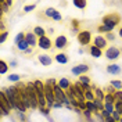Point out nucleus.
Listing matches in <instances>:
<instances>
[{"mask_svg":"<svg viewBox=\"0 0 122 122\" xmlns=\"http://www.w3.org/2000/svg\"><path fill=\"white\" fill-rule=\"evenodd\" d=\"M104 92H106V94H114V93H115L117 90H115L114 87H112V86L110 85V86H107V87H106V90H104Z\"/></svg>","mask_w":122,"mask_h":122,"instance_id":"nucleus-40","label":"nucleus"},{"mask_svg":"<svg viewBox=\"0 0 122 122\" xmlns=\"http://www.w3.org/2000/svg\"><path fill=\"white\" fill-rule=\"evenodd\" d=\"M76 38H78V42H79V45L85 47V46H89L93 42V36H92V32L87 29H83L81 30L78 35H76Z\"/></svg>","mask_w":122,"mask_h":122,"instance_id":"nucleus-5","label":"nucleus"},{"mask_svg":"<svg viewBox=\"0 0 122 122\" xmlns=\"http://www.w3.org/2000/svg\"><path fill=\"white\" fill-rule=\"evenodd\" d=\"M94 106L97 108V111L101 112V111H104V101H99V100H94Z\"/></svg>","mask_w":122,"mask_h":122,"instance_id":"nucleus-30","label":"nucleus"},{"mask_svg":"<svg viewBox=\"0 0 122 122\" xmlns=\"http://www.w3.org/2000/svg\"><path fill=\"white\" fill-rule=\"evenodd\" d=\"M94 96H96V100H99V101H104V97H106V92L103 90V89H100V87H96L94 89Z\"/></svg>","mask_w":122,"mask_h":122,"instance_id":"nucleus-18","label":"nucleus"},{"mask_svg":"<svg viewBox=\"0 0 122 122\" xmlns=\"http://www.w3.org/2000/svg\"><path fill=\"white\" fill-rule=\"evenodd\" d=\"M107 40L106 36H103V35H97V36H94L93 38V46H96V47H99V49H101V50H104L106 49L107 50Z\"/></svg>","mask_w":122,"mask_h":122,"instance_id":"nucleus-10","label":"nucleus"},{"mask_svg":"<svg viewBox=\"0 0 122 122\" xmlns=\"http://www.w3.org/2000/svg\"><path fill=\"white\" fill-rule=\"evenodd\" d=\"M0 29H1V33H3V32H7V30H6V26H4V22H3V21H0Z\"/></svg>","mask_w":122,"mask_h":122,"instance_id":"nucleus-48","label":"nucleus"},{"mask_svg":"<svg viewBox=\"0 0 122 122\" xmlns=\"http://www.w3.org/2000/svg\"><path fill=\"white\" fill-rule=\"evenodd\" d=\"M110 85H111L117 92L122 90V81H119V79H112V81H110Z\"/></svg>","mask_w":122,"mask_h":122,"instance_id":"nucleus-21","label":"nucleus"},{"mask_svg":"<svg viewBox=\"0 0 122 122\" xmlns=\"http://www.w3.org/2000/svg\"><path fill=\"white\" fill-rule=\"evenodd\" d=\"M104 110H106V111H108L110 114L112 115V112L115 111V107H114V104H110V103H104Z\"/></svg>","mask_w":122,"mask_h":122,"instance_id":"nucleus-31","label":"nucleus"},{"mask_svg":"<svg viewBox=\"0 0 122 122\" xmlns=\"http://www.w3.org/2000/svg\"><path fill=\"white\" fill-rule=\"evenodd\" d=\"M107 60L110 61H115L119 58V56H121V50L118 49V47H115V46H110V47H107L106 53H104Z\"/></svg>","mask_w":122,"mask_h":122,"instance_id":"nucleus-6","label":"nucleus"},{"mask_svg":"<svg viewBox=\"0 0 122 122\" xmlns=\"http://www.w3.org/2000/svg\"><path fill=\"white\" fill-rule=\"evenodd\" d=\"M118 35H119V38L122 39V26L119 28V30H118Z\"/></svg>","mask_w":122,"mask_h":122,"instance_id":"nucleus-50","label":"nucleus"},{"mask_svg":"<svg viewBox=\"0 0 122 122\" xmlns=\"http://www.w3.org/2000/svg\"><path fill=\"white\" fill-rule=\"evenodd\" d=\"M104 103L115 104V97H114V94H106V97H104Z\"/></svg>","mask_w":122,"mask_h":122,"instance_id":"nucleus-33","label":"nucleus"},{"mask_svg":"<svg viewBox=\"0 0 122 122\" xmlns=\"http://www.w3.org/2000/svg\"><path fill=\"white\" fill-rule=\"evenodd\" d=\"M89 53H90V56L93 58H100V57L104 54L101 49H99V47H96V46H93V45L89 46Z\"/></svg>","mask_w":122,"mask_h":122,"instance_id":"nucleus-15","label":"nucleus"},{"mask_svg":"<svg viewBox=\"0 0 122 122\" xmlns=\"http://www.w3.org/2000/svg\"><path fill=\"white\" fill-rule=\"evenodd\" d=\"M54 47L57 49V50H64L67 46H68V38L65 36V35H58L57 38L54 39Z\"/></svg>","mask_w":122,"mask_h":122,"instance_id":"nucleus-8","label":"nucleus"},{"mask_svg":"<svg viewBox=\"0 0 122 122\" xmlns=\"http://www.w3.org/2000/svg\"><path fill=\"white\" fill-rule=\"evenodd\" d=\"M8 36V32H3L1 35H0V43H4L6 42V39Z\"/></svg>","mask_w":122,"mask_h":122,"instance_id":"nucleus-42","label":"nucleus"},{"mask_svg":"<svg viewBox=\"0 0 122 122\" xmlns=\"http://www.w3.org/2000/svg\"><path fill=\"white\" fill-rule=\"evenodd\" d=\"M8 65H10L11 68H15V67H17V61H15V60L10 61V62H8Z\"/></svg>","mask_w":122,"mask_h":122,"instance_id":"nucleus-49","label":"nucleus"},{"mask_svg":"<svg viewBox=\"0 0 122 122\" xmlns=\"http://www.w3.org/2000/svg\"><path fill=\"white\" fill-rule=\"evenodd\" d=\"M38 60L43 67H49V65H51V62H53V58H51L49 54H39Z\"/></svg>","mask_w":122,"mask_h":122,"instance_id":"nucleus-12","label":"nucleus"},{"mask_svg":"<svg viewBox=\"0 0 122 122\" xmlns=\"http://www.w3.org/2000/svg\"><path fill=\"white\" fill-rule=\"evenodd\" d=\"M106 69H107V72L111 74V75H119L122 72L121 65H118V64H110V65H107Z\"/></svg>","mask_w":122,"mask_h":122,"instance_id":"nucleus-13","label":"nucleus"},{"mask_svg":"<svg viewBox=\"0 0 122 122\" xmlns=\"http://www.w3.org/2000/svg\"><path fill=\"white\" fill-rule=\"evenodd\" d=\"M26 92H28V96L30 99V104H32V110H36L39 108V97H38V92L35 87L33 82H26Z\"/></svg>","mask_w":122,"mask_h":122,"instance_id":"nucleus-3","label":"nucleus"},{"mask_svg":"<svg viewBox=\"0 0 122 122\" xmlns=\"http://www.w3.org/2000/svg\"><path fill=\"white\" fill-rule=\"evenodd\" d=\"M94 115H96V118L99 119V122H106V118L103 117V114H101V112H96Z\"/></svg>","mask_w":122,"mask_h":122,"instance_id":"nucleus-43","label":"nucleus"},{"mask_svg":"<svg viewBox=\"0 0 122 122\" xmlns=\"http://www.w3.org/2000/svg\"><path fill=\"white\" fill-rule=\"evenodd\" d=\"M25 35H26V33H24V32H18V33H17V36H15V39H14L15 46L20 45L21 42H24V40H25Z\"/></svg>","mask_w":122,"mask_h":122,"instance_id":"nucleus-24","label":"nucleus"},{"mask_svg":"<svg viewBox=\"0 0 122 122\" xmlns=\"http://www.w3.org/2000/svg\"><path fill=\"white\" fill-rule=\"evenodd\" d=\"M25 53H26V54H30V53H32V47H29V49H28V50H26Z\"/></svg>","mask_w":122,"mask_h":122,"instance_id":"nucleus-51","label":"nucleus"},{"mask_svg":"<svg viewBox=\"0 0 122 122\" xmlns=\"http://www.w3.org/2000/svg\"><path fill=\"white\" fill-rule=\"evenodd\" d=\"M32 32H33L38 38H43V36H46V30H45V28H42V26H35Z\"/></svg>","mask_w":122,"mask_h":122,"instance_id":"nucleus-20","label":"nucleus"},{"mask_svg":"<svg viewBox=\"0 0 122 122\" xmlns=\"http://www.w3.org/2000/svg\"><path fill=\"white\" fill-rule=\"evenodd\" d=\"M33 83H35V87H36V92H38V97H45V83L42 82V81H33Z\"/></svg>","mask_w":122,"mask_h":122,"instance_id":"nucleus-14","label":"nucleus"},{"mask_svg":"<svg viewBox=\"0 0 122 122\" xmlns=\"http://www.w3.org/2000/svg\"><path fill=\"white\" fill-rule=\"evenodd\" d=\"M53 108H54V110H60V108H62V104L58 103V101H56V103L53 104Z\"/></svg>","mask_w":122,"mask_h":122,"instance_id":"nucleus-47","label":"nucleus"},{"mask_svg":"<svg viewBox=\"0 0 122 122\" xmlns=\"http://www.w3.org/2000/svg\"><path fill=\"white\" fill-rule=\"evenodd\" d=\"M1 90L6 93V96H7L8 101H10V104L13 106V110H15L17 112H26L28 110H26V107L24 106L22 103V99H21V93L20 90L15 87V86H10V87H3Z\"/></svg>","mask_w":122,"mask_h":122,"instance_id":"nucleus-1","label":"nucleus"},{"mask_svg":"<svg viewBox=\"0 0 122 122\" xmlns=\"http://www.w3.org/2000/svg\"><path fill=\"white\" fill-rule=\"evenodd\" d=\"M79 82L82 85H92V81H90V78L89 76H86V75H82V76H79Z\"/></svg>","mask_w":122,"mask_h":122,"instance_id":"nucleus-29","label":"nucleus"},{"mask_svg":"<svg viewBox=\"0 0 122 122\" xmlns=\"http://www.w3.org/2000/svg\"><path fill=\"white\" fill-rule=\"evenodd\" d=\"M56 13H57V10H56V8H53V7H49V8H46L45 15H46V17H49V18H53Z\"/></svg>","mask_w":122,"mask_h":122,"instance_id":"nucleus-27","label":"nucleus"},{"mask_svg":"<svg viewBox=\"0 0 122 122\" xmlns=\"http://www.w3.org/2000/svg\"><path fill=\"white\" fill-rule=\"evenodd\" d=\"M17 49H18L20 51H24V53H25V51H26V50L29 49V45H28V43H26V42L24 40V42H21L20 45H17Z\"/></svg>","mask_w":122,"mask_h":122,"instance_id":"nucleus-26","label":"nucleus"},{"mask_svg":"<svg viewBox=\"0 0 122 122\" xmlns=\"http://www.w3.org/2000/svg\"><path fill=\"white\" fill-rule=\"evenodd\" d=\"M17 115H18V119H20L21 122L26 121V118H25V114H24V112H17Z\"/></svg>","mask_w":122,"mask_h":122,"instance_id":"nucleus-45","label":"nucleus"},{"mask_svg":"<svg viewBox=\"0 0 122 122\" xmlns=\"http://www.w3.org/2000/svg\"><path fill=\"white\" fill-rule=\"evenodd\" d=\"M54 61H56V62H58V64H62V65H64V64H67V62L69 61V58H68V56H67L65 53L60 51V53H57L56 56H54Z\"/></svg>","mask_w":122,"mask_h":122,"instance_id":"nucleus-17","label":"nucleus"},{"mask_svg":"<svg viewBox=\"0 0 122 122\" xmlns=\"http://www.w3.org/2000/svg\"><path fill=\"white\" fill-rule=\"evenodd\" d=\"M114 107H115V111H117V112L122 114V103H119V101H115Z\"/></svg>","mask_w":122,"mask_h":122,"instance_id":"nucleus-38","label":"nucleus"},{"mask_svg":"<svg viewBox=\"0 0 122 122\" xmlns=\"http://www.w3.org/2000/svg\"><path fill=\"white\" fill-rule=\"evenodd\" d=\"M8 68H10V65H8L7 62L4 60H0V74H1V75H6Z\"/></svg>","mask_w":122,"mask_h":122,"instance_id":"nucleus-22","label":"nucleus"},{"mask_svg":"<svg viewBox=\"0 0 122 122\" xmlns=\"http://www.w3.org/2000/svg\"><path fill=\"white\" fill-rule=\"evenodd\" d=\"M25 42L29 45V47H36L38 46V42H39V38L33 33V32H26V35H25Z\"/></svg>","mask_w":122,"mask_h":122,"instance_id":"nucleus-11","label":"nucleus"},{"mask_svg":"<svg viewBox=\"0 0 122 122\" xmlns=\"http://www.w3.org/2000/svg\"><path fill=\"white\" fill-rule=\"evenodd\" d=\"M36 8V3H33V4H28V6H25L24 7V11L25 13H30V11H33Z\"/></svg>","mask_w":122,"mask_h":122,"instance_id":"nucleus-35","label":"nucleus"},{"mask_svg":"<svg viewBox=\"0 0 122 122\" xmlns=\"http://www.w3.org/2000/svg\"><path fill=\"white\" fill-rule=\"evenodd\" d=\"M45 85L50 86V87H54V86H57V85H58V81H56L54 78H50V79H47V81L45 82Z\"/></svg>","mask_w":122,"mask_h":122,"instance_id":"nucleus-32","label":"nucleus"},{"mask_svg":"<svg viewBox=\"0 0 122 122\" xmlns=\"http://www.w3.org/2000/svg\"><path fill=\"white\" fill-rule=\"evenodd\" d=\"M38 110H39V112H40L42 115H49V114H50V110H51V108L46 107V108H38Z\"/></svg>","mask_w":122,"mask_h":122,"instance_id":"nucleus-39","label":"nucleus"},{"mask_svg":"<svg viewBox=\"0 0 122 122\" xmlns=\"http://www.w3.org/2000/svg\"><path fill=\"white\" fill-rule=\"evenodd\" d=\"M11 111H13V106L10 104L6 93L3 90H0V112H1L3 117H6V115H10Z\"/></svg>","mask_w":122,"mask_h":122,"instance_id":"nucleus-4","label":"nucleus"},{"mask_svg":"<svg viewBox=\"0 0 122 122\" xmlns=\"http://www.w3.org/2000/svg\"><path fill=\"white\" fill-rule=\"evenodd\" d=\"M86 110H87V111H90L92 114L99 112V111H97V108H96V106H94V101H86Z\"/></svg>","mask_w":122,"mask_h":122,"instance_id":"nucleus-23","label":"nucleus"},{"mask_svg":"<svg viewBox=\"0 0 122 122\" xmlns=\"http://www.w3.org/2000/svg\"><path fill=\"white\" fill-rule=\"evenodd\" d=\"M85 100H86V101H94V100H96L94 92H86V93H85Z\"/></svg>","mask_w":122,"mask_h":122,"instance_id":"nucleus-28","label":"nucleus"},{"mask_svg":"<svg viewBox=\"0 0 122 122\" xmlns=\"http://www.w3.org/2000/svg\"><path fill=\"white\" fill-rule=\"evenodd\" d=\"M87 71H89V65L87 64H78V65L71 68V74L75 76H82V75H86Z\"/></svg>","mask_w":122,"mask_h":122,"instance_id":"nucleus-7","label":"nucleus"},{"mask_svg":"<svg viewBox=\"0 0 122 122\" xmlns=\"http://www.w3.org/2000/svg\"><path fill=\"white\" fill-rule=\"evenodd\" d=\"M111 117L114 118V121H115V122H121V119H122V115L119 114V112H117V111H114Z\"/></svg>","mask_w":122,"mask_h":122,"instance_id":"nucleus-37","label":"nucleus"},{"mask_svg":"<svg viewBox=\"0 0 122 122\" xmlns=\"http://www.w3.org/2000/svg\"><path fill=\"white\" fill-rule=\"evenodd\" d=\"M114 97H115V101H119L122 103V90H118L114 93Z\"/></svg>","mask_w":122,"mask_h":122,"instance_id":"nucleus-36","label":"nucleus"},{"mask_svg":"<svg viewBox=\"0 0 122 122\" xmlns=\"http://www.w3.org/2000/svg\"><path fill=\"white\" fill-rule=\"evenodd\" d=\"M82 114H83V117L86 118V119H87V121H92V115H93V114H92L90 111H87V110H85V111L82 112Z\"/></svg>","mask_w":122,"mask_h":122,"instance_id":"nucleus-41","label":"nucleus"},{"mask_svg":"<svg viewBox=\"0 0 122 122\" xmlns=\"http://www.w3.org/2000/svg\"><path fill=\"white\" fill-rule=\"evenodd\" d=\"M97 30H99V32H101V33H110V32H112V30L110 29V28H107V26H104V25H100L99 28H97Z\"/></svg>","mask_w":122,"mask_h":122,"instance_id":"nucleus-34","label":"nucleus"},{"mask_svg":"<svg viewBox=\"0 0 122 122\" xmlns=\"http://www.w3.org/2000/svg\"><path fill=\"white\" fill-rule=\"evenodd\" d=\"M72 4H74L78 10H85V8L87 7V1H86V0H74Z\"/></svg>","mask_w":122,"mask_h":122,"instance_id":"nucleus-19","label":"nucleus"},{"mask_svg":"<svg viewBox=\"0 0 122 122\" xmlns=\"http://www.w3.org/2000/svg\"><path fill=\"white\" fill-rule=\"evenodd\" d=\"M119 21H121V17L117 14V13H110V14L104 15L101 18V25H104L107 28H110L111 30H114L115 26L119 24Z\"/></svg>","mask_w":122,"mask_h":122,"instance_id":"nucleus-2","label":"nucleus"},{"mask_svg":"<svg viewBox=\"0 0 122 122\" xmlns=\"http://www.w3.org/2000/svg\"><path fill=\"white\" fill-rule=\"evenodd\" d=\"M53 42H51V39L49 38V36H43V38H39V42H38V47L40 50H50L51 47H53Z\"/></svg>","mask_w":122,"mask_h":122,"instance_id":"nucleus-9","label":"nucleus"},{"mask_svg":"<svg viewBox=\"0 0 122 122\" xmlns=\"http://www.w3.org/2000/svg\"><path fill=\"white\" fill-rule=\"evenodd\" d=\"M121 122H122V119H121Z\"/></svg>","mask_w":122,"mask_h":122,"instance_id":"nucleus-52","label":"nucleus"},{"mask_svg":"<svg viewBox=\"0 0 122 122\" xmlns=\"http://www.w3.org/2000/svg\"><path fill=\"white\" fill-rule=\"evenodd\" d=\"M121 115H122V114H121Z\"/></svg>","mask_w":122,"mask_h":122,"instance_id":"nucleus-53","label":"nucleus"},{"mask_svg":"<svg viewBox=\"0 0 122 122\" xmlns=\"http://www.w3.org/2000/svg\"><path fill=\"white\" fill-rule=\"evenodd\" d=\"M58 86H60L64 92H68L69 89H71L72 83H71V81H69L68 78H61V79H58Z\"/></svg>","mask_w":122,"mask_h":122,"instance_id":"nucleus-16","label":"nucleus"},{"mask_svg":"<svg viewBox=\"0 0 122 122\" xmlns=\"http://www.w3.org/2000/svg\"><path fill=\"white\" fill-rule=\"evenodd\" d=\"M53 20H54V21H57V22H60L61 20H62V15H61L60 13H58V11H57V13H56V14H54Z\"/></svg>","mask_w":122,"mask_h":122,"instance_id":"nucleus-44","label":"nucleus"},{"mask_svg":"<svg viewBox=\"0 0 122 122\" xmlns=\"http://www.w3.org/2000/svg\"><path fill=\"white\" fill-rule=\"evenodd\" d=\"M106 39H107V40H114L115 35L112 33V32H110V33H107V35H106Z\"/></svg>","mask_w":122,"mask_h":122,"instance_id":"nucleus-46","label":"nucleus"},{"mask_svg":"<svg viewBox=\"0 0 122 122\" xmlns=\"http://www.w3.org/2000/svg\"><path fill=\"white\" fill-rule=\"evenodd\" d=\"M7 79L10 82H14V83H18V82H21V76L18 75V74H10L7 76Z\"/></svg>","mask_w":122,"mask_h":122,"instance_id":"nucleus-25","label":"nucleus"}]
</instances>
